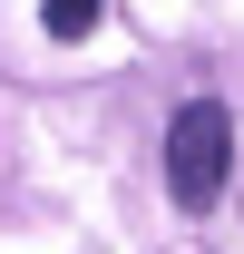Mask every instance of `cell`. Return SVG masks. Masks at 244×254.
I'll return each mask as SVG.
<instances>
[{"label": "cell", "instance_id": "cell-1", "mask_svg": "<svg viewBox=\"0 0 244 254\" xmlns=\"http://www.w3.org/2000/svg\"><path fill=\"white\" fill-rule=\"evenodd\" d=\"M225 166H235V118L215 98H185L176 127H166V186H176V205H215Z\"/></svg>", "mask_w": 244, "mask_h": 254}, {"label": "cell", "instance_id": "cell-2", "mask_svg": "<svg viewBox=\"0 0 244 254\" xmlns=\"http://www.w3.org/2000/svg\"><path fill=\"white\" fill-rule=\"evenodd\" d=\"M39 30L49 39H88L98 30V0H39Z\"/></svg>", "mask_w": 244, "mask_h": 254}]
</instances>
